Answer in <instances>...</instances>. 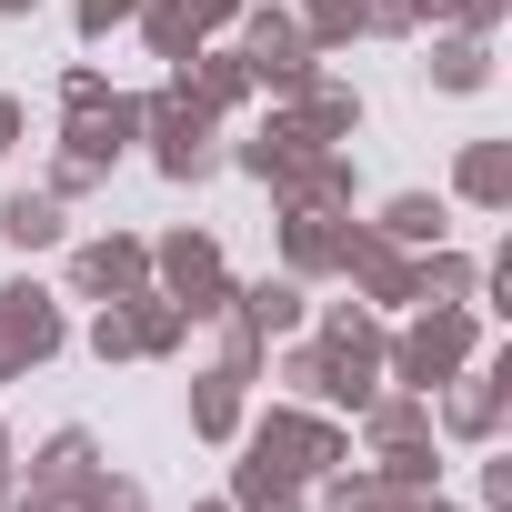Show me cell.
<instances>
[{
    "label": "cell",
    "instance_id": "17",
    "mask_svg": "<svg viewBox=\"0 0 512 512\" xmlns=\"http://www.w3.org/2000/svg\"><path fill=\"white\" fill-rule=\"evenodd\" d=\"M81 472H101V442H91L81 422H61V432L31 452V492H61V482H81Z\"/></svg>",
    "mask_w": 512,
    "mask_h": 512
},
{
    "label": "cell",
    "instance_id": "27",
    "mask_svg": "<svg viewBox=\"0 0 512 512\" xmlns=\"http://www.w3.org/2000/svg\"><path fill=\"white\" fill-rule=\"evenodd\" d=\"M31 11H41V0H0V21H31Z\"/></svg>",
    "mask_w": 512,
    "mask_h": 512
},
{
    "label": "cell",
    "instance_id": "12",
    "mask_svg": "<svg viewBox=\"0 0 512 512\" xmlns=\"http://www.w3.org/2000/svg\"><path fill=\"white\" fill-rule=\"evenodd\" d=\"M282 111H292L312 141H352V131H362V91H352V81H322V71H312V81H302Z\"/></svg>",
    "mask_w": 512,
    "mask_h": 512
},
{
    "label": "cell",
    "instance_id": "7",
    "mask_svg": "<svg viewBox=\"0 0 512 512\" xmlns=\"http://www.w3.org/2000/svg\"><path fill=\"white\" fill-rule=\"evenodd\" d=\"M61 342H71L61 292H41L31 272H21V282H0V352H11V372H41Z\"/></svg>",
    "mask_w": 512,
    "mask_h": 512
},
{
    "label": "cell",
    "instance_id": "1",
    "mask_svg": "<svg viewBox=\"0 0 512 512\" xmlns=\"http://www.w3.org/2000/svg\"><path fill=\"white\" fill-rule=\"evenodd\" d=\"M141 141H151V171L161 181H211L221 171V111H201L181 71L141 101Z\"/></svg>",
    "mask_w": 512,
    "mask_h": 512
},
{
    "label": "cell",
    "instance_id": "25",
    "mask_svg": "<svg viewBox=\"0 0 512 512\" xmlns=\"http://www.w3.org/2000/svg\"><path fill=\"white\" fill-rule=\"evenodd\" d=\"M21 131H31V111H21L11 91H0V151H21Z\"/></svg>",
    "mask_w": 512,
    "mask_h": 512
},
{
    "label": "cell",
    "instance_id": "14",
    "mask_svg": "<svg viewBox=\"0 0 512 512\" xmlns=\"http://www.w3.org/2000/svg\"><path fill=\"white\" fill-rule=\"evenodd\" d=\"M0 241H11V251H61L71 221H61L51 191H11V201H0Z\"/></svg>",
    "mask_w": 512,
    "mask_h": 512
},
{
    "label": "cell",
    "instance_id": "5",
    "mask_svg": "<svg viewBox=\"0 0 512 512\" xmlns=\"http://www.w3.org/2000/svg\"><path fill=\"white\" fill-rule=\"evenodd\" d=\"M151 292H171L191 322H211L231 302V262H221V241L211 231H161L151 241Z\"/></svg>",
    "mask_w": 512,
    "mask_h": 512
},
{
    "label": "cell",
    "instance_id": "26",
    "mask_svg": "<svg viewBox=\"0 0 512 512\" xmlns=\"http://www.w3.org/2000/svg\"><path fill=\"white\" fill-rule=\"evenodd\" d=\"M0 512H31V482H11V472H0Z\"/></svg>",
    "mask_w": 512,
    "mask_h": 512
},
{
    "label": "cell",
    "instance_id": "6",
    "mask_svg": "<svg viewBox=\"0 0 512 512\" xmlns=\"http://www.w3.org/2000/svg\"><path fill=\"white\" fill-rule=\"evenodd\" d=\"M241 61H251V81H262V91H302L312 81V41H302V11H282V0H241Z\"/></svg>",
    "mask_w": 512,
    "mask_h": 512
},
{
    "label": "cell",
    "instance_id": "24",
    "mask_svg": "<svg viewBox=\"0 0 512 512\" xmlns=\"http://www.w3.org/2000/svg\"><path fill=\"white\" fill-rule=\"evenodd\" d=\"M362 21H372V31H392V41H402V31H422V0H362Z\"/></svg>",
    "mask_w": 512,
    "mask_h": 512
},
{
    "label": "cell",
    "instance_id": "9",
    "mask_svg": "<svg viewBox=\"0 0 512 512\" xmlns=\"http://www.w3.org/2000/svg\"><path fill=\"white\" fill-rule=\"evenodd\" d=\"M141 282H151V241H131V231L71 241V292H81V302H131Z\"/></svg>",
    "mask_w": 512,
    "mask_h": 512
},
{
    "label": "cell",
    "instance_id": "11",
    "mask_svg": "<svg viewBox=\"0 0 512 512\" xmlns=\"http://www.w3.org/2000/svg\"><path fill=\"white\" fill-rule=\"evenodd\" d=\"M342 221H352V211H282V272H292V282L342 272Z\"/></svg>",
    "mask_w": 512,
    "mask_h": 512
},
{
    "label": "cell",
    "instance_id": "13",
    "mask_svg": "<svg viewBox=\"0 0 512 512\" xmlns=\"http://www.w3.org/2000/svg\"><path fill=\"white\" fill-rule=\"evenodd\" d=\"M362 432H372V452L432 442V392H372V402H362Z\"/></svg>",
    "mask_w": 512,
    "mask_h": 512
},
{
    "label": "cell",
    "instance_id": "4",
    "mask_svg": "<svg viewBox=\"0 0 512 512\" xmlns=\"http://www.w3.org/2000/svg\"><path fill=\"white\" fill-rule=\"evenodd\" d=\"M312 362H322V382H312V402H372L382 392V322L362 312V302H332L322 312V342H312Z\"/></svg>",
    "mask_w": 512,
    "mask_h": 512
},
{
    "label": "cell",
    "instance_id": "23",
    "mask_svg": "<svg viewBox=\"0 0 512 512\" xmlns=\"http://www.w3.org/2000/svg\"><path fill=\"white\" fill-rule=\"evenodd\" d=\"M101 101H111V71H91V61L61 71V111H101Z\"/></svg>",
    "mask_w": 512,
    "mask_h": 512
},
{
    "label": "cell",
    "instance_id": "30",
    "mask_svg": "<svg viewBox=\"0 0 512 512\" xmlns=\"http://www.w3.org/2000/svg\"><path fill=\"white\" fill-rule=\"evenodd\" d=\"M0 382H21V372H11V352H0Z\"/></svg>",
    "mask_w": 512,
    "mask_h": 512
},
{
    "label": "cell",
    "instance_id": "29",
    "mask_svg": "<svg viewBox=\"0 0 512 512\" xmlns=\"http://www.w3.org/2000/svg\"><path fill=\"white\" fill-rule=\"evenodd\" d=\"M191 512H231V492H221V502H191Z\"/></svg>",
    "mask_w": 512,
    "mask_h": 512
},
{
    "label": "cell",
    "instance_id": "16",
    "mask_svg": "<svg viewBox=\"0 0 512 512\" xmlns=\"http://www.w3.org/2000/svg\"><path fill=\"white\" fill-rule=\"evenodd\" d=\"M241 392L251 382H231V372H191V432L201 442H241Z\"/></svg>",
    "mask_w": 512,
    "mask_h": 512
},
{
    "label": "cell",
    "instance_id": "22",
    "mask_svg": "<svg viewBox=\"0 0 512 512\" xmlns=\"http://www.w3.org/2000/svg\"><path fill=\"white\" fill-rule=\"evenodd\" d=\"M131 11H141V0H71V31H81V41H111Z\"/></svg>",
    "mask_w": 512,
    "mask_h": 512
},
{
    "label": "cell",
    "instance_id": "2",
    "mask_svg": "<svg viewBox=\"0 0 512 512\" xmlns=\"http://www.w3.org/2000/svg\"><path fill=\"white\" fill-rule=\"evenodd\" d=\"M241 452L262 462V472H282V482H322V472H342V462H352V432H342V422H322V412H302V402H272L262 422L241 432Z\"/></svg>",
    "mask_w": 512,
    "mask_h": 512
},
{
    "label": "cell",
    "instance_id": "3",
    "mask_svg": "<svg viewBox=\"0 0 512 512\" xmlns=\"http://www.w3.org/2000/svg\"><path fill=\"white\" fill-rule=\"evenodd\" d=\"M382 372L402 392H442L452 372H472V312L442 302V312H412L402 332H382Z\"/></svg>",
    "mask_w": 512,
    "mask_h": 512
},
{
    "label": "cell",
    "instance_id": "15",
    "mask_svg": "<svg viewBox=\"0 0 512 512\" xmlns=\"http://www.w3.org/2000/svg\"><path fill=\"white\" fill-rule=\"evenodd\" d=\"M131 21H141V41H151V61H171V71H181V61H191V51L211 41V31L191 21V0H141Z\"/></svg>",
    "mask_w": 512,
    "mask_h": 512
},
{
    "label": "cell",
    "instance_id": "21",
    "mask_svg": "<svg viewBox=\"0 0 512 512\" xmlns=\"http://www.w3.org/2000/svg\"><path fill=\"white\" fill-rule=\"evenodd\" d=\"M91 352H101V362H141V332H131V302H101V312H91Z\"/></svg>",
    "mask_w": 512,
    "mask_h": 512
},
{
    "label": "cell",
    "instance_id": "28",
    "mask_svg": "<svg viewBox=\"0 0 512 512\" xmlns=\"http://www.w3.org/2000/svg\"><path fill=\"white\" fill-rule=\"evenodd\" d=\"M11 462H21V452H11V422H0V472H11Z\"/></svg>",
    "mask_w": 512,
    "mask_h": 512
},
{
    "label": "cell",
    "instance_id": "19",
    "mask_svg": "<svg viewBox=\"0 0 512 512\" xmlns=\"http://www.w3.org/2000/svg\"><path fill=\"white\" fill-rule=\"evenodd\" d=\"M372 231H382V241H402V251H432V241H442V201H432V191H392Z\"/></svg>",
    "mask_w": 512,
    "mask_h": 512
},
{
    "label": "cell",
    "instance_id": "8",
    "mask_svg": "<svg viewBox=\"0 0 512 512\" xmlns=\"http://www.w3.org/2000/svg\"><path fill=\"white\" fill-rule=\"evenodd\" d=\"M141 141V101L131 91H111L101 111H61V161H81L91 181H111V161Z\"/></svg>",
    "mask_w": 512,
    "mask_h": 512
},
{
    "label": "cell",
    "instance_id": "18",
    "mask_svg": "<svg viewBox=\"0 0 512 512\" xmlns=\"http://www.w3.org/2000/svg\"><path fill=\"white\" fill-rule=\"evenodd\" d=\"M452 181H462V201H472V211H502V201H512V141H472Z\"/></svg>",
    "mask_w": 512,
    "mask_h": 512
},
{
    "label": "cell",
    "instance_id": "10",
    "mask_svg": "<svg viewBox=\"0 0 512 512\" xmlns=\"http://www.w3.org/2000/svg\"><path fill=\"white\" fill-rule=\"evenodd\" d=\"M231 312L262 332V342H292V332L312 322V292H302L292 272H262V282H231Z\"/></svg>",
    "mask_w": 512,
    "mask_h": 512
},
{
    "label": "cell",
    "instance_id": "20",
    "mask_svg": "<svg viewBox=\"0 0 512 512\" xmlns=\"http://www.w3.org/2000/svg\"><path fill=\"white\" fill-rule=\"evenodd\" d=\"M432 81H442V91H482V81H492V51H482V31H452V41H432Z\"/></svg>",
    "mask_w": 512,
    "mask_h": 512
}]
</instances>
